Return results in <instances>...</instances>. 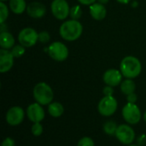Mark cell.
I'll use <instances>...</instances> for the list:
<instances>
[{"mask_svg":"<svg viewBox=\"0 0 146 146\" xmlns=\"http://www.w3.org/2000/svg\"><path fill=\"white\" fill-rule=\"evenodd\" d=\"M15 46V38L14 36L7 32H1L0 34V46L3 49H11Z\"/></svg>","mask_w":146,"mask_h":146,"instance_id":"obj_16","label":"cell"},{"mask_svg":"<svg viewBox=\"0 0 146 146\" xmlns=\"http://www.w3.org/2000/svg\"><path fill=\"white\" fill-rule=\"evenodd\" d=\"M43 133V126L40 124V122H36L33 123V126H32V133L33 135H34L35 137H38L42 134Z\"/></svg>","mask_w":146,"mask_h":146,"instance_id":"obj_24","label":"cell"},{"mask_svg":"<svg viewBox=\"0 0 146 146\" xmlns=\"http://www.w3.org/2000/svg\"><path fill=\"white\" fill-rule=\"evenodd\" d=\"M48 53L51 59L56 61H64L68 57V49L65 44L61 41H55L48 47Z\"/></svg>","mask_w":146,"mask_h":146,"instance_id":"obj_4","label":"cell"},{"mask_svg":"<svg viewBox=\"0 0 146 146\" xmlns=\"http://www.w3.org/2000/svg\"><path fill=\"white\" fill-rule=\"evenodd\" d=\"M33 95L35 101L41 105L51 103L54 98V93L51 87L44 82L38 83L34 86Z\"/></svg>","mask_w":146,"mask_h":146,"instance_id":"obj_3","label":"cell"},{"mask_svg":"<svg viewBox=\"0 0 146 146\" xmlns=\"http://www.w3.org/2000/svg\"><path fill=\"white\" fill-rule=\"evenodd\" d=\"M89 10L92 17L97 21H101L104 19L107 15V10L104 5L101 3H94L91 4Z\"/></svg>","mask_w":146,"mask_h":146,"instance_id":"obj_15","label":"cell"},{"mask_svg":"<svg viewBox=\"0 0 146 146\" xmlns=\"http://www.w3.org/2000/svg\"><path fill=\"white\" fill-rule=\"evenodd\" d=\"M27 114L28 119L33 122H41L44 118V108L41 107V104L36 102V103H33L30 104L27 108Z\"/></svg>","mask_w":146,"mask_h":146,"instance_id":"obj_11","label":"cell"},{"mask_svg":"<svg viewBox=\"0 0 146 146\" xmlns=\"http://www.w3.org/2000/svg\"><path fill=\"white\" fill-rule=\"evenodd\" d=\"M117 128H118V126H117L116 123L112 121V120L107 121L104 125V133H107L108 135H110V136L115 135Z\"/></svg>","mask_w":146,"mask_h":146,"instance_id":"obj_20","label":"cell"},{"mask_svg":"<svg viewBox=\"0 0 146 146\" xmlns=\"http://www.w3.org/2000/svg\"><path fill=\"white\" fill-rule=\"evenodd\" d=\"M2 146H15V141L11 138H6L3 141Z\"/></svg>","mask_w":146,"mask_h":146,"instance_id":"obj_29","label":"cell"},{"mask_svg":"<svg viewBox=\"0 0 146 146\" xmlns=\"http://www.w3.org/2000/svg\"><path fill=\"white\" fill-rule=\"evenodd\" d=\"M50 39V34L46 31H42L38 34V41L41 43H47Z\"/></svg>","mask_w":146,"mask_h":146,"instance_id":"obj_26","label":"cell"},{"mask_svg":"<svg viewBox=\"0 0 146 146\" xmlns=\"http://www.w3.org/2000/svg\"><path fill=\"white\" fill-rule=\"evenodd\" d=\"M103 93L105 96H113V93H114V89H113V87L112 86H110V85H107L103 89Z\"/></svg>","mask_w":146,"mask_h":146,"instance_id":"obj_27","label":"cell"},{"mask_svg":"<svg viewBox=\"0 0 146 146\" xmlns=\"http://www.w3.org/2000/svg\"><path fill=\"white\" fill-rule=\"evenodd\" d=\"M27 3L25 0H10L9 9L11 11L16 15L22 14L27 9Z\"/></svg>","mask_w":146,"mask_h":146,"instance_id":"obj_17","label":"cell"},{"mask_svg":"<svg viewBox=\"0 0 146 146\" xmlns=\"http://www.w3.org/2000/svg\"><path fill=\"white\" fill-rule=\"evenodd\" d=\"M136 89V84L133 79L127 78L121 83V90L124 95H130L132 93H134Z\"/></svg>","mask_w":146,"mask_h":146,"instance_id":"obj_19","label":"cell"},{"mask_svg":"<svg viewBox=\"0 0 146 146\" xmlns=\"http://www.w3.org/2000/svg\"><path fill=\"white\" fill-rule=\"evenodd\" d=\"M127 102H130V103H135L138 100V96L135 93H132L130 95L127 96Z\"/></svg>","mask_w":146,"mask_h":146,"instance_id":"obj_28","label":"cell"},{"mask_svg":"<svg viewBox=\"0 0 146 146\" xmlns=\"http://www.w3.org/2000/svg\"><path fill=\"white\" fill-rule=\"evenodd\" d=\"M117 101L113 96H104L102 98L98 103V112L101 115L109 117L113 115L117 109Z\"/></svg>","mask_w":146,"mask_h":146,"instance_id":"obj_6","label":"cell"},{"mask_svg":"<svg viewBox=\"0 0 146 146\" xmlns=\"http://www.w3.org/2000/svg\"><path fill=\"white\" fill-rule=\"evenodd\" d=\"M78 1L84 5H91L96 2V0H78Z\"/></svg>","mask_w":146,"mask_h":146,"instance_id":"obj_30","label":"cell"},{"mask_svg":"<svg viewBox=\"0 0 146 146\" xmlns=\"http://www.w3.org/2000/svg\"><path fill=\"white\" fill-rule=\"evenodd\" d=\"M122 77L123 75L121 72V71H118L116 69H110L104 72L103 76V79L107 85L115 87L121 83Z\"/></svg>","mask_w":146,"mask_h":146,"instance_id":"obj_13","label":"cell"},{"mask_svg":"<svg viewBox=\"0 0 146 146\" xmlns=\"http://www.w3.org/2000/svg\"><path fill=\"white\" fill-rule=\"evenodd\" d=\"M14 56L11 51L2 48L0 50V72L9 71L14 65Z\"/></svg>","mask_w":146,"mask_h":146,"instance_id":"obj_12","label":"cell"},{"mask_svg":"<svg viewBox=\"0 0 146 146\" xmlns=\"http://www.w3.org/2000/svg\"><path fill=\"white\" fill-rule=\"evenodd\" d=\"M121 72L126 78L133 79L139 76L142 70V65L139 59L134 56L125 57L120 65Z\"/></svg>","mask_w":146,"mask_h":146,"instance_id":"obj_2","label":"cell"},{"mask_svg":"<svg viewBox=\"0 0 146 146\" xmlns=\"http://www.w3.org/2000/svg\"><path fill=\"white\" fill-rule=\"evenodd\" d=\"M48 112L52 117L58 118L62 115V114L64 112V108H63V106L60 102H51L49 104Z\"/></svg>","mask_w":146,"mask_h":146,"instance_id":"obj_18","label":"cell"},{"mask_svg":"<svg viewBox=\"0 0 146 146\" xmlns=\"http://www.w3.org/2000/svg\"><path fill=\"white\" fill-rule=\"evenodd\" d=\"M38 40V34L33 28H25L18 34V41L25 47L34 46Z\"/></svg>","mask_w":146,"mask_h":146,"instance_id":"obj_7","label":"cell"},{"mask_svg":"<svg viewBox=\"0 0 146 146\" xmlns=\"http://www.w3.org/2000/svg\"><path fill=\"white\" fill-rule=\"evenodd\" d=\"M118 3H123V4H127V3H128L131 0H116Z\"/></svg>","mask_w":146,"mask_h":146,"instance_id":"obj_31","label":"cell"},{"mask_svg":"<svg viewBox=\"0 0 146 146\" xmlns=\"http://www.w3.org/2000/svg\"><path fill=\"white\" fill-rule=\"evenodd\" d=\"M77 146H95L94 141L89 137H84L78 142Z\"/></svg>","mask_w":146,"mask_h":146,"instance_id":"obj_25","label":"cell"},{"mask_svg":"<svg viewBox=\"0 0 146 146\" xmlns=\"http://www.w3.org/2000/svg\"><path fill=\"white\" fill-rule=\"evenodd\" d=\"M83 33V26L78 21L74 19H71L64 22L60 28L59 34L61 37L68 41H74L79 39Z\"/></svg>","mask_w":146,"mask_h":146,"instance_id":"obj_1","label":"cell"},{"mask_svg":"<svg viewBox=\"0 0 146 146\" xmlns=\"http://www.w3.org/2000/svg\"><path fill=\"white\" fill-rule=\"evenodd\" d=\"M24 110L18 106L10 108L6 114V121L10 126H18L24 120Z\"/></svg>","mask_w":146,"mask_h":146,"instance_id":"obj_10","label":"cell"},{"mask_svg":"<svg viewBox=\"0 0 146 146\" xmlns=\"http://www.w3.org/2000/svg\"><path fill=\"white\" fill-rule=\"evenodd\" d=\"M122 116L130 125H135L141 120V112L135 103L127 102L122 108Z\"/></svg>","mask_w":146,"mask_h":146,"instance_id":"obj_5","label":"cell"},{"mask_svg":"<svg viewBox=\"0 0 146 146\" xmlns=\"http://www.w3.org/2000/svg\"><path fill=\"white\" fill-rule=\"evenodd\" d=\"M0 1H3H3H6V0H0Z\"/></svg>","mask_w":146,"mask_h":146,"instance_id":"obj_35","label":"cell"},{"mask_svg":"<svg viewBox=\"0 0 146 146\" xmlns=\"http://www.w3.org/2000/svg\"><path fill=\"white\" fill-rule=\"evenodd\" d=\"M50 8L52 15L58 20H65L70 14V7L66 0H53Z\"/></svg>","mask_w":146,"mask_h":146,"instance_id":"obj_8","label":"cell"},{"mask_svg":"<svg viewBox=\"0 0 146 146\" xmlns=\"http://www.w3.org/2000/svg\"><path fill=\"white\" fill-rule=\"evenodd\" d=\"M11 52L13 54V56L15 58H20L21 57L24 53H25V46H23L22 45H16V46H14L12 48H11Z\"/></svg>","mask_w":146,"mask_h":146,"instance_id":"obj_23","label":"cell"},{"mask_svg":"<svg viewBox=\"0 0 146 146\" xmlns=\"http://www.w3.org/2000/svg\"><path fill=\"white\" fill-rule=\"evenodd\" d=\"M27 12L33 18H41L46 13V7L39 2H33L27 5Z\"/></svg>","mask_w":146,"mask_h":146,"instance_id":"obj_14","label":"cell"},{"mask_svg":"<svg viewBox=\"0 0 146 146\" xmlns=\"http://www.w3.org/2000/svg\"><path fill=\"white\" fill-rule=\"evenodd\" d=\"M128 146H139V145H128Z\"/></svg>","mask_w":146,"mask_h":146,"instance_id":"obj_34","label":"cell"},{"mask_svg":"<svg viewBox=\"0 0 146 146\" xmlns=\"http://www.w3.org/2000/svg\"><path fill=\"white\" fill-rule=\"evenodd\" d=\"M69 15L71 16L72 19L74 20H79L82 16V9L80 5H75L72 8H70V14Z\"/></svg>","mask_w":146,"mask_h":146,"instance_id":"obj_22","label":"cell"},{"mask_svg":"<svg viewBox=\"0 0 146 146\" xmlns=\"http://www.w3.org/2000/svg\"><path fill=\"white\" fill-rule=\"evenodd\" d=\"M144 120H145V121L146 122V111L145 113V114H144Z\"/></svg>","mask_w":146,"mask_h":146,"instance_id":"obj_33","label":"cell"},{"mask_svg":"<svg viewBox=\"0 0 146 146\" xmlns=\"http://www.w3.org/2000/svg\"><path fill=\"white\" fill-rule=\"evenodd\" d=\"M98 1H99V3H101L103 4H105L109 2V0H98Z\"/></svg>","mask_w":146,"mask_h":146,"instance_id":"obj_32","label":"cell"},{"mask_svg":"<svg viewBox=\"0 0 146 146\" xmlns=\"http://www.w3.org/2000/svg\"><path fill=\"white\" fill-rule=\"evenodd\" d=\"M115 137L123 145H131L135 139V133L128 125H121L118 126Z\"/></svg>","mask_w":146,"mask_h":146,"instance_id":"obj_9","label":"cell"},{"mask_svg":"<svg viewBox=\"0 0 146 146\" xmlns=\"http://www.w3.org/2000/svg\"><path fill=\"white\" fill-rule=\"evenodd\" d=\"M8 16H9L8 7L3 1H1L0 2V22H1V24L4 23V22L8 18Z\"/></svg>","mask_w":146,"mask_h":146,"instance_id":"obj_21","label":"cell"}]
</instances>
